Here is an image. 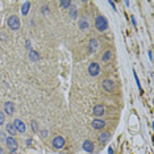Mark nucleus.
Masks as SVG:
<instances>
[{
  "label": "nucleus",
  "mask_w": 154,
  "mask_h": 154,
  "mask_svg": "<svg viewBox=\"0 0 154 154\" xmlns=\"http://www.w3.org/2000/svg\"><path fill=\"white\" fill-rule=\"evenodd\" d=\"M95 27H96V29L99 30V32H104V30L108 29V21L107 19L104 17V16L99 15L96 17V20H95Z\"/></svg>",
  "instance_id": "nucleus-1"
},
{
  "label": "nucleus",
  "mask_w": 154,
  "mask_h": 154,
  "mask_svg": "<svg viewBox=\"0 0 154 154\" xmlns=\"http://www.w3.org/2000/svg\"><path fill=\"white\" fill-rule=\"evenodd\" d=\"M7 25H8V28H9L11 30H19L20 29V25H21L20 19H19L17 16H15V15L9 16V17L7 19Z\"/></svg>",
  "instance_id": "nucleus-2"
},
{
  "label": "nucleus",
  "mask_w": 154,
  "mask_h": 154,
  "mask_svg": "<svg viewBox=\"0 0 154 154\" xmlns=\"http://www.w3.org/2000/svg\"><path fill=\"white\" fill-rule=\"evenodd\" d=\"M5 145L8 146L9 152H16L17 148H19V144H17V141L15 140V137H11V136L5 138Z\"/></svg>",
  "instance_id": "nucleus-3"
},
{
  "label": "nucleus",
  "mask_w": 154,
  "mask_h": 154,
  "mask_svg": "<svg viewBox=\"0 0 154 154\" xmlns=\"http://www.w3.org/2000/svg\"><path fill=\"white\" fill-rule=\"evenodd\" d=\"M12 124H13V127H15L16 132H19V133H25V130H27V125H25V122L22 121V120L15 119Z\"/></svg>",
  "instance_id": "nucleus-4"
},
{
  "label": "nucleus",
  "mask_w": 154,
  "mask_h": 154,
  "mask_svg": "<svg viewBox=\"0 0 154 154\" xmlns=\"http://www.w3.org/2000/svg\"><path fill=\"white\" fill-rule=\"evenodd\" d=\"M88 74L91 77H97L100 74V66L96 62H91L88 65Z\"/></svg>",
  "instance_id": "nucleus-5"
},
{
  "label": "nucleus",
  "mask_w": 154,
  "mask_h": 154,
  "mask_svg": "<svg viewBox=\"0 0 154 154\" xmlns=\"http://www.w3.org/2000/svg\"><path fill=\"white\" fill-rule=\"evenodd\" d=\"M65 138H63L62 136H55L54 138H53V146H54V149H62L63 146H65Z\"/></svg>",
  "instance_id": "nucleus-6"
},
{
  "label": "nucleus",
  "mask_w": 154,
  "mask_h": 154,
  "mask_svg": "<svg viewBox=\"0 0 154 154\" xmlns=\"http://www.w3.org/2000/svg\"><path fill=\"white\" fill-rule=\"evenodd\" d=\"M104 112H105V108L103 104H96L94 108H92V113H94V116H96V117L103 116Z\"/></svg>",
  "instance_id": "nucleus-7"
},
{
  "label": "nucleus",
  "mask_w": 154,
  "mask_h": 154,
  "mask_svg": "<svg viewBox=\"0 0 154 154\" xmlns=\"http://www.w3.org/2000/svg\"><path fill=\"white\" fill-rule=\"evenodd\" d=\"M4 113L8 115V116H12V115L15 113V105H13L12 102L4 103Z\"/></svg>",
  "instance_id": "nucleus-8"
},
{
  "label": "nucleus",
  "mask_w": 154,
  "mask_h": 154,
  "mask_svg": "<svg viewBox=\"0 0 154 154\" xmlns=\"http://www.w3.org/2000/svg\"><path fill=\"white\" fill-rule=\"evenodd\" d=\"M102 86H103V88H104L107 92H112V91H113V88H115V83H113V80H111V79L103 80Z\"/></svg>",
  "instance_id": "nucleus-9"
},
{
  "label": "nucleus",
  "mask_w": 154,
  "mask_h": 154,
  "mask_svg": "<svg viewBox=\"0 0 154 154\" xmlns=\"http://www.w3.org/2000/svg\"><path fill=\"white\" fill-rule=\"evenodd\" d=\"M91 127L94 128V129H96V130H100V129H103V128L105 127V121L104 120L96 119V120H94V121L91 122Z\"/></svg>",
  "instance_id": "nucleus-10"
},
{
  "label": "nucleus",
  "mask_w": 154,
  "mask_h": 154,
  "mask_svg": "<svg viewBox=\"0 0 154 154\" xmlns=\"http://www.w3.org/2000/svg\"><path fill=\"white\" fill-rule=\"evenodd\" d=\"M82 148H83V150H85V152H87V153H92V152H94V144H92V141H90V140H86V141L83 142Z\"/></svg>",
  "instance_id": "nucleus-11"
},
{
  "label": "nucleus",
  "mask_w": 154,
  "mask_h": 154,
  "mask_svg": "<svg viewBox=\"0 0 154 154\" xmlns=\"http://www.w3.org/2000/svg\"><path fill=\"white\" fill-rule=\"evenodd\" d=\"M97 50V40L96 38H91L88 42V52L90 53H95Z\"/></svg>",
  "instance_id": "nucleus-12"
},
{
  "label": "nucleus",
  "mask_w": 154,
  "mask_h": 154,
  "mask_svg": "<svg viewBox=\"0 0 154 154\" xmlns=\"http://www.w3.org/2000/svg\"><path fill=\"white\" fill-rule=\"evenodd\" d=\"M5 132H7L8 134H9L11 137H13V136H16V129H15V127H13V124H11V122H8L7 125H5Z\"/></svg>",
  "instance_id": "nucleus-13"
},
{
  "label": "nucleus",
  "mask_w": 154,
  "mask_h": 154,
  "mask_svg": "<svg viewBox=\"0 0 154 154\" xmlns=\"http://www.w3.org/2000/svg\"><path fill=\"white\" fill-rule=\"evenodd\" d=\"M110 138H111V134L108 133V132H102V133L99 134V141H100V144H105V142H107Z\"/></svg>",
  "instance_id": "nucleus-14"
},
{
  "label": "nucleus",
  "mask_w": 154,
  "mask_h": 154,
  "mask_svg": "<svg viewBox=\"0 0 154 154\" xmlns=\"http://www.w3.org/2000/svg\"><path fill=\"white\" fill-rule=\"evenodd\" d=\"M78 27H79L80 30H86V29H88L90 24H88V21L86 20V19H82V20H79V24H78Z\"/></svg>",
  "instance_id": "nucleus-15"
},
{
  "label": "nucleus",
  "mask_w": 154,
  "mask_h": 154,
  "mask_svg": "<svg viewBox=\"0 0 154 154\" xmlns=\"http://www.w3.org/2000/svg\"><path fill=\"white\" fill-rule=\"evenodd\" d=\"M29 9H30V1H25L24 4H22V7H21V13H22L24 16L28 15Z\"/></svg>",
  "instance_id": "nucleus-16"
},
{
  "label": "nucleus",
  "mask_w": 154,
  "mask_h": 154,
  "mask_svg": "<svg viewBox=\"0 0 154 154\" xmlns=\"http://www.w3.org/2000/svg\"><path fill=\"white\" fill-rule=\"evenodd\" d=\"M29 59L32 61V62H37V61L40 59V55H38L34 50H29Z\"/></svg>",
  "instance_id": "nucleus-17"
},
{
  "label": "nucleus",
  "mask_w": 154,
  "mask_h": 154,
  "mask_svg": "<svg viewBox=\"0 0 154 154\" xmlns=\"http://www.w3.org/2000/svg\"><path fill=\"white\" fill-rule=\"evenodd\" d=\"M111 55H112V52H111V50H105V52H104V54H103V57H102L103 62H105V63H107L108 61L111 59Z\"/></svg>",
  "instance_id": "nucleus-18"
},
{
  "label": "nucleus",
  "mask_w": 154,
  "mask_h": 154,
  "mask_svg": "<svg viewBox=\"0 0 154 154\" xmlns=\"http://www.w3.org/2000/svg\"><path fill=\"white\" fill-rule=\"evenodd\" d=\"M30 128H32V130L34 133H38L40 132V128H38V122L36 121V120H32L30 121Z\"/></svg>",
  "instance_id": "nucleus-19"
},
{
  "label": "nucleus",
  "mask_w": 154,
  "mask_h": 154,
  "mask_svg": "<svg viewBox=\"0 0 154 154\" xmlns=\"http://www.w3.org/2000/svg\"><path fill=\"white\" fill-rule=\"evenodd\" d=\"M77 15H78V8L77 7L70 8V17H71V20H75V19H77Z\"/></svg>",
  "instance_id": "nucleus-20"
},
{
  "label": "nucleus",
  "mask_w": 154,
  "mask_h": 154,
  "mask_svg": "<svg viewBox=\"0 0 154 154\" xmlns=\"http://www.w3.org/2000/svg\"><path fill=\"white\" fill-rule=\"evenodd\" d=\"M133 77H134V80H136V83H137V87H138L140 90V92H142V88H141V83H140V79H138V77H137V72L133 70Z\"/></svg>",
  "instance_id": "nucleus-21"
},
{
  "label": "nucleus",
  "mask_w": 154,
  "mask_h": 154,
  "mask_svg": "<svg viewBox=\"0 0 154 154\" xmlns=\"http://www.w3.org/2000/svg\"><path fill=\"white\" fill-rule=\"evenodd\" d=\"M59 5H61V8H63V9H67V8H70L71 7V1H61L59 3Z\"/></svg>",
  "instance_id": "nucleus-22"
},
{
  "label": "nucleus",
  "mask_w": 154,
  "mask_h": 154,
  "mask_svg": "<svg viewBox=\"0 0 154 154\" xmlns=\"http://www.w3.org/2000/svg\"><path fill=\"white\" fill-rule=\"evenodd\" d=\"M47 134H49V130H47V129H42V130H40V136L42 137V138H46Z\"/></svg>",
  "instance_id": "nucleus-23"
},
{
  "label": "nucleus",
  "mask_w": 154,
  "mask_h": 154,
  "mask_svg": "<svg viewBox=\"0 0 154 154\" xmlns=\"http://www.w3.org/2000/svg\"><path fill=\"white\" fill-rule=\"evenodd\" d=\"M4 121H5V115H4V112L0 111V125L4 124Z\"/></svg>",
  "instance_id": "nucleus-24"
},
{
  "label": "nucleus",
  "mask_w": 154,
  "mask_h": 154,
  "mask_svg": "<svg viewBox=\"0 0 154 154\" xmlns=\"http://www.w3.org/2000/svg\"><path fill=\"white\" fill-rule=\"evenodd\" d=\"M42 13H44L45 16H49V15H50V11H49V8H47L46 5H45V7L42 8Z\"/></svg>",
  "instance_id": "nucleus-25"
},
{
  "label": "nucleus",
  "mask_w": 154,
  "mask_h": 154,
  "mask_svg": "<svg viewBox=\"0 0 154 154\" xmlns=\"http://www.w3.org/2000/svg\"><path fill=\"white\" fill-rule=\"evenodd\" d=\"M5 138H7V137H5V133L4 132H0V140L5 142Z\"/></svg>",
  "instance_id": "nucleus-26"
},
{
  "label": "nucleus",
  "mask_w": 154,
  "mask_h": 154,
  "mask_svg": "<svg viewBox=\"0 0 154 154\" xmlns=\"http://www.w3.org/2000/svg\"><path fill=\"white\" fill-rule=\"evenodd\" d=\"M25 144H27V146H30V145L33 144V140L32 138H28L27 141H25Z\"/></svg>",
  "instance_id": "nucleus-27"
},
{
  "label": "nucleus",
  "mask_w": 154,
  "mask_h": 154,
  "mask_svg": "<svg viewBox=\"0 0 154 154\" xmlns=\"http://www.w3.org/2000/svg\"><path fill=\"white\" fill-rule=\"evenodd\" d=\"M130 20H132L133 27H137V21H136V19H134V16H130Z\"/></svg>",
  "instance_id": "nucleus-28"
},
{
  "label": "nucleus",
  "mask_w": 154,
  "mask_h": 154,
  "mask_svg": "<svg viewBox=\"0 0 154 154\" xmlns=\"http://www.w3.org/2000/svg\"><path fill=\"white\" fill-rule=\"evenodd\" d=\"M25 46H27V49H28V52H29V50H32V47H30V41L28 40L27 41V44H25Z\"/></svg>",
  "instance_id": "nucleus-29"
},
{
  "label": "nucleus",
  "mask_w": 154,
  "mask_h": 154,
  "mask_svg": "<svg viewBox=\"0 0 154 154\" xmlns=\"http://www.w3.org/2000/svg\"><path fill=\"white\" fill-rule=\"evenodd\" d=\"M0 38H1V40H3V42H5V41H8V40H7V37H5V34H4V33H1V36H0Z\"/></svg>",
  "instance_id": "nucleus-30"
},
{
  "label": "nucleus",
  "mask_w": 154,
  "mask_h": 154,
  "mask_svg": "<svg viewBox=\"0 0 154 154\" xmlns=\"http://www.w3.org/2000/svg\"><path fill=\"white\" fill-rule=\"evenodd\" d=\"M149 58H150V61H153V53H152V50L149 52Z\"/></svg>",
  "instance_id": "nucleus-31"
},
{
  "label": "nucleus",
  "mask_w": 154,
  "mask_h": 154,
  "mask_svg": "<svg viewBox=\"0 0 154 154\" xmlns=\"http://www.w3.org/2000/svg\"><path fill=\"white\" fill-rule=\"evenodd\" d=\"M0 154H5V152H4V149H3L1 146H0Z\"/></svg>",
  "instance_id": "nucleus-32"
},
{
  "label": "nucleus",
  "mask_w": 154,
  "mask_h": 154,
  "mask_svg": "<svg viewBox=\"0 0 154 154\" xmlns=\"http://www.w3.org/2000/svg\"><path fill=\"white\" fill-rule=\"evenodd\" d=\"M110 4L112 5V7H113V9H115V7H116V5H115V3H113V1H110Z\"/></svg>",
  "instance_id": "nucleus-33"
},
{
  "label": "nucleus",
  "mask_w": 154,
  "mask_h": 154,
  "mask_svg": "<svg viewBox=\"0 0 154 154\" xmlns=\"http://www.w3.org/2000/svg\"><path fill=\"white\" fill-rule=\"evenodd\" d=\"M108 153H110V154H112V153H113V150H112V148H110V149H108Z\"/></svg>",
  "instance_id": "nucleus-34"
},
{
  "label": "nucleus",
  "mask_w": 154,
  "mask_h": 154,
  "mask_svg": "<svg viewBox=\"0 0 154 154\" xmlns=\"http://www.w3.org/2000/svg\"><path fill=\"white\" fill-rule=\"evenodd\" d=\"M9 154H17L16 152H9Z\"/></svg>",
  "instance_id": "nucleus-35"
}]
</instances>
